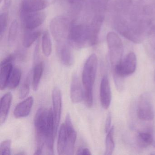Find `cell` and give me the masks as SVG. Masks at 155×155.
<instances>
[{
  "mask_svg": "<svg viewBox=\"0 0 155 155\" xmlns=\"http://www.w3.org/2000/svg\"><path fill=\"white\" fill-rule=\"evenodd\" d=\"M37 137V147L35 155L53 154L54 117L51 108H41L34 118Z\"/></svg>",
  "mask_w": 155,
  "mask_h": 155,
  "instance_id": "cell-1",
  "label": "cell"
},
{
  "mask_svg": "<svg viewBox=\"0 0 155 155\" xmlns=\"http://www.w3.org/2000/svg\"><path fill=\"white\" fill-rule=\"evenodd\" d=\"M77 139V133L72 125L69 113L66 116L65 123L62 124L59 133L58 151L59 155H73Z\"/></svg>",
  "mask_w": 155,
  "mask_h": 155,
  "instance_id": "cell-2",
  "label": "cell"
},
{
  "mask_svg": "<svg viewBox=\"0 0 155 155\" xmlns=\"http://www.w3.org/2000/svg\"><path fill=\"white\" fill-rule=\"evenodd\" d=\"M107 42L109 52L110 61L113 70L122 61L123 44L120 38L114 32L108 33Z\"/></svg>",
  "mask_w": 155,
  "mask_h": 155,
  "instance_id": "cell-3",
  "label": "cell"
},
{
  "mask_svg": "<svg viewBox=\"0 0 155 155\" xmlns=\"http://www.w3.org/2000/svg\"><path fill=\"white\" fill-rule=\"evenodd\" d=\"M71 24L68 18L62 16L54 18L50 22L51 32L54 39L58 43L68 38Z\"/></svg>",
  "mask_w": 155,
  "mask_h": 155,
  "instance_id": "cell-4",
  "label": "cell"
},
{
  "mask_svg": "<svg viewBox=\"0 0 155 155\" xmlns=\"http://www.w3.org/2000/svg\"><path fill=\"white\" fill-rule=\"evenodd\" d=\"M97 65V55L91 54L86 61L82 72V81L84 88L93 89L96 80Z\"/></svg>",
  "mask_w": 155,
  "mask_h": 155,
  "instance_id": "cell-5",
  "label": "cell"
},
{
  "mask_svg": "<svg viewBox=\"0 0 155 155\" xmlns=\"http://www.w3.org/2000/svg\"><path fill=\"white\" fill-rule=\"evenodd\" d=\"M68 39L71 45L77 48H82L86 43H88L87 26L71 24Z\"/></svg>",
  "mask_w": 155,
  "mask_h": 155,
  "instance_id": "cell-6",
  "label": "cell"
},
{
  "mask_svg": "<svg viewBox=\"0 0 155 155\" xmlns=\"http://www.w3.org/2000/svg\"><path fill=\"white\" fill-rule=\"evenodd\" d=\"M137 116L143 121H150L154 119V109L149 93H143L140 97L137 107Z\"/></svg>",
  "mask_w": 155,
  "mask_h": 155,
  "instance_id": "cell-7",
  "label": "cell"
},
{
  "mask_svg": "<svg viewBox=\"0 0 155 155\" xmlns=\"http://www.w3.org/2000/svg\"><path fill=\"white\" fill-rule=\"evenodd\" d=\"M137 62L135 53L132 52L128 53L120 64L112 70L113 77L117 76L124 78L133 74L136 71Z\"/></svg>",
  "mask_w": 155,
  "mask_h": 155,
  "instance_id": "cell-8",
  "label": "cell"
},
{
  "mask_svg": "<svg viewBox=\"0 0 155 155\" xmlns=\"http://www.w3.org/2000/svg\"><path fill=\"white\" fill-rule=\"evenodd\" d=\"M20 18L22 25L26 30H34L43 24L46 15L41 11L26 12L21 11Z\"/></svg>",
  "mask_w": 155,
  "mask_h": 155,
  "instance_id": "cell-9",
  "label": "cell"
},
{
  "mask_svg": "<svg viewBox=\"0 0 155 155\" xmlns=\"http://www.w3.org/2000/svg\"><path fill=\"white\" fill-rule=\"evenodd\" d=\"M15 57L10 55L1 62L0 68V89L3 90L7 88V83L13 69V62Z\"/></svg>",
  "mask_w": 155,
  "mask_h": 155,
  "instance_id": "cell-10",
  "label": "cell"
},
{
  "mask_svg": "<svg viewBox=\"0 0 155 155\" xmlns=\"http://www.w3.org/2000/svg\"><path fill=\"white\" fill-rule=\"evenodd\" d=\"M52 103L54 117V130L56 135L60 122L62 108V99L60 89L58 87L54 88L52 91Z\"/></svg>",
  "mask_w": 155,
  "mask_h": 155,
  "instance_id": "cell-11",
  "label": "cell"
},
{
  "mask_svg": "<svg viewBox=\"0 0 155 155\" xmlns=\"http://www.w3.org/2000/svg\"><path fill=\"white\" fill-rule=\"evenodd\" d=\"M100 97L102 107L105 109H107L111 102V92L109 81L106 75L102 78L101 82Z\"/></svg>",
  "mask_w": 155,
  "mask_h": 155,
  "instance_id": "cell-12",
  "label": "cell"
},
{
  "mask_svg": "<svg viewBox=\"0 0 155 155\" xmlns=\"http://www.w3.org/2000/svg\"><path fill=\"white\" fill-rule=\"evenodd\" d=\"M84 91L81 86L79 78L75 74L72 76L70 89V97L71 101L74 103H78L83 99Z\"/></svg>",
  "mask_w": 155,
  "mask_h": 155,
  "instance_id": "cell-13",
  "label": "cell"
},
{
  "mask_svg": "<svg viewBox=\"0 0 155 155\" xmlns=\"http://www.w3.org/2000/svg\"><path fill=\"white\" fill-rule=\"evenodd\" d=\"M48 5V2L47 0H21V11L37 12L44 9Z\"/></svg>",
  "mask_w": 155,
  "mask_h": 155,
  "instance_id": "cell-14",
  "label": "cell"
},
{
  "mask_svg": "<svg viewBox=\"0 0 155 155\" xmlns=\"http://www.w3.org/2000/svg\"><path fill=\"white\" fill-rule=\"evenodd\" d=\"M58 54L60 59L65 66L70 67L74 62V56L70 46L64 42L59 43Z\"/></svg>",
  "mask_w": 155,
  "mask_h": 155,
  "instance_id": "cell-15",
  "label": "cell"
},
{
  "mask_svg": "<svg viewBox=\"0 0 155 155\" xmlns=\"http://www.w3.org/2000/svg\"><path fill=\"white\" fill-rule=\"evenodd\" d=\"M34 103V98L29 97L23 101L19 103L15 108L14 115L17 118L25 117L30 113Z\"/></svg>",
  "mask_w": 155,
  "mask_h": 155,
  "instance_id": "cell-16",
  "label": "cell"
},
{
  "mask_svg": "<svg viewBox=\"0 0 155 155\" xmlns=\"http://www.w3.org/2000/svg\"><path fill=\"white\" fill-rule=\"evenodd\" d=\"M12 95L10 92L6 93L2 97L0 106V124L2 125L7 120L11 106Z\"/></svg>",
  "mask_w": 155,
  "mask_h": 155,
  "instance_id": "cell-17",
  "label": "cell"
},
{
  "mask_svg": "<svg viewBox=\"0 0 155 155\" xmlns=\"http://www.w3.org/2000/svg\"><path fill=\"white\" fill-rule=\"evenodd\" d=\"M43 70L44 64L41 61L37 63L33 68L32 87V88L35 91L38 89L41 79L43 74Z\"/></svg>",
  "mask_w": 155,
  "mask_h": 155,
  "instance_id": "cell-18",
  "label": "cell"
},
{
  "mask_svg": "<svg viewBox=\"0 0 155 155\" xmlns=\"http://www.w3.org/2000/svg\"><path fill=\"white\" fill-rule=\"evenodd\" d=\"M137 139L138 145L141 148L147 147L151 145L154 141L153 135L149 131L139 132Z\"/></svg>",
  "mask_w": 155,
  "mask_h": 155,
  "instance_id": "cell-19",
  "label": "cell"
},
{
  "mask_svg": "<svg viewBox=\"0 0 155 155\" xmlns=\"http://www.w3.org/2000/svg\"><path fill=\"white\" fill-rule=\"evenodd\" d=\"M21 71L18 68H13L7 83V87L9 89H14L17 88L20 82Z\"/></svg>",
  "mask_w": 155,
  "mask_h": 155,
  "instance_id": "cell-20",
  "label": "cell"
},
{
  "mask_svg": "<svg viewBox=\"0 0 155 155\" xmlns=\"http://www.w3.org/2000/svg\"><path fill=\"white\" fill-rule=\"evenodd\" d=\"M41 34L39 31L26 30L23 37V45L25 48H29L38 40Z\"/></svg>",
  "mask_w": 155,
  "mask_h": 155,
  "instance_id": "cell-21",
  "label": "cell"
},
{
  "mask_svg": "<svg viewBox=\"0 0 155 155\" xmlns=\"http://www.w3.org/2000/svg\"><path fill=\"white\" fill-rule=\"evenodd\" d=\"M41 48L45 56L49 57L52 52V46L50 35L48 31H45L42 34Z\"/></svg>",
  "mask_w": 155,
  "mask_h": 155,
  "instance_id": "cell-22",
  "label": "cell"
},
{
  "mask_svg": "<svg viewBox=\"0 0 155 155\" xmlns=\"http://www.w3.org/2000/svg\"><path fill=\"white\" fill-rule=\"evenodd\" d=\"M114 128L111 127L110 130L107 133L106 138V149L105 155H111L115 149V142L114 139Z\"/></svg>",
  "mask_w": 155,
  "mask_h": 155,
  "instance_id": "cell-23",
  "label": "cell"
},
{
  "mask_svg": "<svg viewBox=\"0 0 155 155\" xmlns=\"http://www.w3.org/2000/svg\"><path fill=\"white\" fill-rule=\"evenodd\" d=\"M18 30V21L14 20L12 22L9 30L8 41L9 45H12L14 44L17 38Z\"/></svg>",
  "mask_w": 155,
  "mask_h": 155,
  "instance_id": "cell-24",
  "label": "cell"
},
{
  "mask_svg": "<svg viewBox=\"0 0 155 155\" xmlns=\"http://www.w3.org/2000/svg\"><path fill=\"white\" fill-rule=\"evenodd\" d=\"M31 74L29 73L25 78L20 89L19 97L20 99L25 98L28 95L30 87Z\"/></svg>",
  "mask_w": 155,
  "mask_h": 155,
  "instance_id": "cell-25",
  "label": "cell"
},
{
  "mask_svg": "<svg viewBox=\"0 0 155 155\" xmlns=\"http://www.w3.org/2000/svg\"><path fill=\"white\" fill-rule=\"evenodd\" d=\"M8 11L2 9V12L0 15V22H1L0 36L1 38H2L7 28L8 18Z\"/></svg>",
  "mask_w": 155,
  "mask_h": 155,
  "instance_id": "cell-26",
  "label": "cell"
},
{
  "mask_svg": "<svg viewBox=\"0 0 155 155\" xmlns=\"http://www.w3.org/2000/svg\"><path fill=\"white\" fill-rule=\"evenodd\" d=\"M83 99L87 107H92L93 104V89L84 88Z\"/></svg>",
  "mask_w": 155,
  "mask_h": 155,
  "instance_id": "cell-27",
  "label": "cell"
},
{
  "mask_svg": "<svg viewBox=\"0 0 155 155\" xmlns=\"http://www.w3.org/2000/svg\"><path fill=\"white\" fill-rule=\"evenodd\" d=\"M11 143L10 140H6L2 141L0 145V154L2 155H11Z\"/></svg>",
  "mask_w": 155,
  "mask_h": 155,
  "instance_id": "cell-28",
  "label": "cell"
},
{
  "mask_svg": "<svg viewBox=\"0 0 155 155\" xmlns=\"http://www.w3.org/2000/svg\"><path fill=\"white\" fill-rule=\"evenodd\" d=\"M111 116L110 113H109L107 116V119L105 123V131L107 133L111 128Z\"/></svg>",
  "mask_w": 155,
  "mask_h": 155,
  "instance_id": "cell-29",
  "label": "cell"
},
{
  "mask_svg": "<svg viewBox=\"0 0 155 155\" xmlns=\"http://www.w3.org/2000/svg\"><path fill=\"white\" fill-rule=\"evenodd\" d=\"M91 152L87 148H81L78 151V155H91Z\"/></svg>",
  "mask_w": 155,
  "mask_h": 155,
  "instance_id": "cell-30",
  "label": "cell"
},
{
  "mask_svg": "<svg viewBox=\"0 0 155 155\" xmlns=\"http://www.w3.org/2000/svg\"><path fill=\"white\" fill-rule=\"evenodd\" d=\"M11 2L12 0H5L2 9L8 11L11 4Z\"/></svg>",
  "mask_w": 155,
  "mask_h": 155,
  "instance_id": "cell-31",
  "label": "cell"
},
{
  "mask_svg": "<svg viewBox=\"0 0 155 155\" xmlns=\"http://www.w3.org/2000/svg\"><path fill=\"white\" fill-rule=\"evenodd\" d=\"M154 80H155V73H154Z\"/></svg>",
  "mask_w": 155,
  "mask_h": 155,
  "instance_id": "cell-32",
  "label": "cell"
},
{
  "mask_svg": "<svg viewBox=\"0 0 155 155\" xmlns=\"http://www.w3.org/2000/svg\"><path fill=\"white\" fill-rule=\"evenodd\" d=\"M2 1V0H1V2Z\"/></svg>",
  "mask_w": 155,
  "mask_h": 155,
  "instance_id": "cell-33",
  "label": "cell"
}]
</instances>
